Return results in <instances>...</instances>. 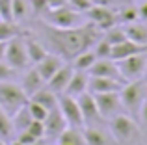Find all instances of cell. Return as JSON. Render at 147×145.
Masks as SVG:
<instances>
[{"label":"cell","mask_w":147,"mask_h":145,"mask_svg":"<svg viewBox=\"0 0 147 145\" xmlns=\"http://www.w3.org/2000/svg\"><path fill=\"white\" fill-rule=\"evenodd\" d=\"M41 30L52 52L61 56L63 60H73L80 52L91 48L102 36V32L91 22L75 26V28H54L45 22Z\"/></svg>","instance_id":"obj_1"},{"label":"cell","mask_w":147,"mask_h":145,"mask_svg":"<svg viewBox=\"0 0 147 145\" xmlns=\"http://www.w3.org/2000/svg\"><path fill=\"white\" fill-rule=\"evenodd\" d=\"M147 97V84L144 80H130L125 82L123 87L119 89V99H121V106L127 108L132 115H138L142 108V102Z\"/></svg>","instance_id":"obj_2"},{"label":"cell","mask_w":147,"mask_h":145,"mask_svg":"<svg viewBox=\"0 0 147 145\" xmlns=\"http://www.w3.org/2000/svg\"><path fill=\"white\" fill-rule=\"evenodd\" d=\"M110 134L117 143H130L140 136V127L130 115L125 113H115L114 117H110Z\"/></svg>","instance_id":"obj_3"},{"label":"cell","mask_w":147,"mask_h":145,"mask_svg":"<svg viewBox=\"0 0 147 145\" xmlns=\"http://www.w3.org/2000/svg\"><path fill=\"white\" fill-rule=\"evenodd\" d=\"M26 102H28V97L19 84H13V80L11 82H0V108L6 113L13 115Z\"/></svg>","instance_id":"obj_4"},{"label":"cell","mask_w":147,"mask_h":145,"mask_svg":"<svg viewBox=\"0 0 147 145\" xmlns=\"http://www.w3.org/2000/svg\"><path fill=\"white\" fill-rule=\"evenodd\" d=\"M45 22L54 28H75V26L84 24L82 21V13L71 9L69 6H61L56 7V9H49L47 13L43 15Z\"/></svg>","instance_id":"obj_5"},{"label":"cell","mask_w":147,"mask_h":145,"mask_svg":"<svg viewBox=\"0 0 147 145\" xmlns=\"http://www.w3.org/2000/svg\"><path fill=\"white\" fill-rule=\"evenodd\" d=\"M117 69H119V76H121L125 82H130V80H138L144 76V72L147 69V54L144 52H138V54H132L125 60H119Z\"/></svg>","instance_id":"obj_6"},{"label":"cell","mask_w":147,"mask_h":145,"mask_svg":"<svg viewBox=\"0 0 147 145\" xmlns=\"http://www.w3.org/2000/svg\"><path fill=\"white\" fill-rule=\"evenodd\" d=\"M4 62L7 65H11L15 71H24L28 69L30 60L26 54V47H24V39L21 36L13 37L6 43V56H4Z\"/></svg>","instance_id":"obj_7"},{"label":"cell","mask_w":147,"mask_h":145,"mask_svg":"<svg viewBox=\"0 0 147 145\" xmlns=\"http://www.w3.org/2000/svg\"><path fill=\"white\" fill-rule=\"evenodd\" d=\"M76 102H78V108H80V112H82V119H84V125H86V127H99V125L102 123V117H100V113H99V108H97L93 93L84 91L82 95L76 97Z\"/></svg>","instance_id":"obj_8"},{"label":"cell","mask_w":147,"mask_h":145,"mask_svg":"<svg viewBox=\"0 0 147 145\" xmlns=\"http://www.w3.org/2000/svg\"><path fill=\"white\" fill-rule=\"evenodd\" d=\"M58 108H60L67 127H76V128L84 127L82 112H80V108H78L76 97H69V95L61 93V97H58Z\"/></svg>","instance_id":"obj_9"},{"label":"cell","mask_w":147,"mask_h":145,"mask_svg":"<svg viewBox=\"0 0 147 145\" xmlns=\"http://www.w3.org/2000/svg\"><path fill=\"white\" fill-rule=\"evenodd\" d=\"M86 19L91 22V24H95L100 32H104V30L112 28V26L117 24V13L115 11H112L108 6H91L90 9L86 11Z\"/></svg>","instance_id":"obj_10"},{"label":"cell","mask_w":147,"mask_h":145,"mask_svg":"<svg viewBox=\"0 0 147 145\" xmlns=\"http://www.w3.org/2000/svg\"><path fill=\"white\" fill-rule=\"evenodd\" d=\"M95 102H97L99 113L102 119H110L115 113H119L121 106V99H119V91H108V93H97L93 95Z\"/></svg>","instance_id":"obj_11"},{"label":"cell","mask_w":147,"mask_h":145,"mask_svg":"<svg viewBox=\"0 0 147 145\" xmlns=\"http://www.w3.org/2000/svg\"><path fill=\"white\" fill-rule=\"evenodd\" d=\"M43 125H45V138H50V140L58 138V136L67 128V123H65V119H63V115H61L58 106L52 108V110H49Z\"/></svg>","instance_id":"obj_12"},{"label":"cell","mask_w":147,"mask_h":145,"mask_svg":"<svg viewBox=\"0 0 147 145\" xmlns=\"http://www.w3.org/2000/svg\"><path fill=\"white\" fill-rule=\"evenodd\" d=\"M123 80L119 78H106V76H90L88 80V91L93 95L108 93V91H119L123 87Z\"/></svg>","instance_id":"obj_13"},{"label":"cell","mask_w":147,"mask_h":145,"mask_svg":"<svg viewBox=\"0 0 147 145\" xmlns=\"http://www.w3.org/2000/svg\"><path fill=\"white\" fill-rule=\"evenodd\" d=\"M73 71L75 69H73L71 63H63V65L47 80V87L50 91H54L56 95L63 93L65 87H67V84H69V80H71V76H73Z\"/></svg>","instance_id":"obj_14"},{"label":"cell","mask_w":147,"mask_h":145,"mask_svg":"<svg viewBox=\"0 0 147 145\" xmlns=\"http://www.w3.org/2000/svg\"><path fill=\"white\" fill-rule=\"evenodd\" d=\"M88 75L90 76H106V78H119V80H123L121 76H119L117 63H115L114 60H110V58H97L95 63L88 69ZM123 82H125V80H123Z\"/></svg>","instance_id":"obj_15"},{"label":"cell","mask_w":147,"mask_h":145,"mask_svg":"<svg viewBox=\"0 0 147 145\" xmlns=\"http://www.w3.org/2000/svg\"><path fill=\"white\" fill-rule=\"evenodd\" d=\"M63 63H65V60L61 58V56H58V54H47L39 63H36L34 67H36V71L41 75V78L45 80V84H47V80H49L58 69H60Z\"/></svg>","instance_id":"obj_16"},{"label":"cell","mask_w":147,"mask_h":145,"mask_svg":"<svg viewBox=\"0 0 147 145\" xmlns=\"http://www.w3.org/2000/svg\"><path fill=\"white\" fill-rule=\"evenodd\" d=\"M144 50H145V47H142V45L134 43V41H130V39H125V41H121V43H117V45H112L110 60L119 62V60H125V58H129V56L138 54V52H144Z\"/></svg>","instance_id":"obj_17"},{"label":"cell","mask_w":147,"mask_h":145,"mask_svg":"<svg viewBox=\"0 0 147 145\" xmlns=\"http://www.w3.org/2000/svg\"><path fill=\"white\" fill-rule=\"evenodd\" d=\"M88 80H90V75L86 71H73V76L65 87L63 95H69V97L82 95L84 91H88Z\"/></svg>","instance_id":"obj_18"},{"label":"cell","mask_w":147,"mask_h":145,"mask_svg":"<svg viewBox=\"0 0 147 145\" xmlns=\"http://www.w3.org/2000/svg\"><path fill=\"white\" fill-rule=\"evenodd\" d=\"M21 87L22 91L26 93V97H32L36 91H39L41 87H45V80L41 78V75L36 71V67H32V69H28L24 72V76H22V82H21Z\"/></svg>","instance_id":"obj_19"},{"label":"cell","mask_w":147,"mask_h":145,"mask_svg":"<svg viewBox=\"0 0 147 145\" xmlns=\"http://www.w3.org/2000/svg\"><path fill=\"white\" fill-rule=\"evenodd\" d=\"M24 47H26V54H28V60L32 65H36V63H39L41 60L45 58V56L49 54L47 47H45L41 41L34 39V37H28V39H24Z\"/></svg>","instance_id":"obj_20"},{"label":"cell","mask_w":147,"mask_h":145,"mask_svg":"<svg viewBox=\"0 0 147 145\" xmlns=\"http://www.w3.org/2000/svg\"><path fill=\"white\" fill-rule=\"evenodd\" d=\"M123 30L127 34V39L134 41L142 47H147V24L136 21V22H130V24H125Z\"/></svg>","instance_id":"obj_21"},{"label":"cell","mask_w":147,"mask_h":145,"mask_svg":"<svg viewBox=\"0 0 147 145\" xmlns=\"http://www.w3.org/2000/svg\"><path fill=\"white\" fill-rule=\"evenodd\" d=\"M28 101H34V102H37V104H41L43 108L52 110V108L58 106V95L54 93V91H50L49 87H41V89L36 91Z\"/></svg>","instance_id":"obj_22"},{"label":"cell","mask_w":147,"mask_h":145,"mask_svg":"<svg viewBox=\"0 0 147 145\" xmlns=\"http://www.w3.org/2000/svg\"><path fill=\"white\" fill-rule=\"evenodd\" d=\"M28 104V102H26ZM22 106L21 110H17V112L11 115V119H13V128H15V132H22V130H26V128L30 127V123H32V115H30V112H28V106Z\"/></svg>","instance_id":"obj_23"},{"label":"cell","mask_w":147,"mask_h":145,"mask_svg":"<svg viewBox=\"0 0 147 145\" xmlns=\"http://www.w3.org/2000/svg\"><path fill=\"white\" fill-rule=\"evenodd\" d=\"M82 134H84V140H86L88 145H110L108 136L99 127H86L82 130Z\"/></svg>","instance_id":"obj_24"},{"label":"cell","mask_w":147,"mask_h":145,"mask_svg":"<svg viewBox=\"0 0 147 145\" xmlns=\"http://www.w3.org/2000/svg\"><path fill=\"white\" fill-rule=\"evenodd\" d=\"M61 143H67V145H88L86 140H84V134L80 128L76 127H67L60 136H58Z\"/></svg>","instance_id":"obj_25"},{"label":"cell","mask_w":147,"mask_h":145,"mask_svg":"<svg viewBox=\"0 0 147 145\" xmlns=\"http://www.w3.org/2000/svg\"><path fill=\"white\" fill-rule=\"evenodd\" d=\"M95 60H97L95 52L91 50V48H88V50L80 52L78 56L73 58V69H75V71H86L88 72V69L95 63Z\"/></svg>","instance_id":"obj_26"},{"label":"cell","mask_w":147,"mask_h":145,"mask_svg":"<svg viewBox=\"0 0 147 145\" xmlns=\"http://www.w3.org/2000/svg\"><path fill=\"white\" fill-rule=\"evenodd\" d=\"M30 13H32L30 0H13L11 2V17H13L15 22H21L24 19H28Z\"/></svg>","instance_id":"obj_27"},{"label":"cell","mask_w":147,"mask_h":145,"mask_svg":"<svg viewBox=\"0 0 147 145\" xmlns=\"http://www.w3.org/2000/svg\"><path fill=\"white\" fill-rule=\"evenodd\" d=\"M15 134V128H13V119H11L9 113H6L2 108H0V140L4 142H9Z\"/></svg>","instance_id":"obj_28"},{"label":"cell","mask_w":147,"mask_h":145,"mask_svg":"<svg viewBox=\"0 0 147 145\" xmlns=\"http://www.w3.org/2000/svg\"><path fill=\"white\" fill-rule=\"evenodd\" d=\"M17 36H21V30H19L17 22L0 19V41H9Z\"/></svg>","instance_id":"obj_29"},{"label":"cell","mask_w":147,"mask_h":145,"mask_svg":"<svg viewBox=\"0 0 147 145\" xmlns=\"http://www.w3.org/2000/svg\"><path fill=\"white\" fill-rule=\"evenodd\" d=\"M102 37L110 45H117V43H121V41L127 39V34H125V30H123V28H119V26L115 24V26H112V28L104 30V36Z\"/></svg>","instance_id":"obj_30"},{"label":"cell","mask_w":147,"mask_h":145,"mask_svg":"<svg viewBox=\"0 0 147 145\" xmlns=\"http://www.w3.org/2000/svg\"><path fill=\"white\" fill-rule=\"evenodd\" d=\"M117 21L123 22V24H130V22L140 21V19H138V7H134V6L121 7V11L117 13Z\"/></svg>","instance_id":"obj_31"},{"label":"cell","mask_w":147,"mask_h":145,"mask_svg":"<svg viewBox=\"0 0 147 145\" xmlns=\"http://www.w3.org/2000/svg\"><path fill=\"white\" fill-rule=\"evenodd\" d=\"M91 50L95 52V56L97 58H110V52H112V45L108 43L106 39H104L102 36H100V39L97 41V43L93 45V48Z\"/></svg>","instance_id":"obj_32"},{"label":"cell","mask_w":147,"mask_h":145,"mask_svg":"<svg viewBox=\"0 0 147 145\" xmlns=\"http://www.w3.org/2000/svg\"><path fill=\"white\" fill-rule=\"evenodd\" d=\"M26 106H28V112H30V115H32V119L45 121V117H47V113H49L47 108H43L41 104H37V102H34V101H30Z\"/></svg>","instance_id":"obj_33"},{"label":"cell","mask_w":147,"mask_h":145,"mask_svg":"<svg viewBox=\"0 0 147 145\" xmlns=\"http://www.w3.org/2000/svg\"><path fill=\"white\" fill-rule=\"evenodd\" d=\"M30 9H32L34 15L43 17L49 11V4H47V0H30Z\"/></svg>","instance_id":"obj_34"},{"label":"cell","mask_w":147,"mask_h":145,"mask_svg":"<svg viewBox=\"0 0 147 145\" xmlns=\"http://www.w3.org/2000/svg\"><path fill=\"white\" fill-rule=\"evenodd\" d=\"M67 6L71 7V9L78 11V13H86V11L90 9L91 6H95V4L91 2V0H69Z\"/></svg>","instance_id":"obj_35"},{"label":"cell","mask_w":147,"mask_h":145,"mask_svg":"<svg viewBox=\"0 0 147 145\" xmlns=\"http://www.w3.org/2000/svg\"><path fill=\"white\" fill-rule=\"evenodd\" d=\"M15 71L11 65H7L6 62H0V82H11L15 78Z\"/></svg>","instance_id":"obj_36"},{"label":"cell","mask_w":147,"mask_h":145,"mask_svg":"<svg viewBox=\"0 0 147 145\" xmlns=\"http://www.w3.org/2000/svg\"><path fill=\"white\" fill-rule=\"evenodd\" d=\"M26 130H28L36 140L45 138V125H43V121H36V119H34L32 123H30V127L26 128Z\"/></svg>","instance_id":"obj_37"},{"label":"cell","mask_w":147,"mask_h":145,"mask_svg":"<svg viewBox=\"0 0 147 145\" xmlns=\"http://www.w3.org/2000/svg\"><path fill=\"white\" fill-rule=\"evenodd\" d=\"M11 2L13 0H0V19H4V21H13V17H11Z\"/></svg>","instance_id":"obj_38"},{"label":"cell","mask_w":147,"mask_h":145,"mask_svg":"<svg viewBox=\"0 0 147 145\" xmlns=\"http://www.w3.org/2000/svg\"><path fill=\"white\" fill-rule=\"evenodd\" d=\"M138 19L147 22V0H142V4L138 6Z\"/></svg>","instance_id":"obj_39"},{"label":"cell","mask_w":147,"mask_h":145,"mask_svg":"<svg viewBox=\"0 0 147 145\" xmlns=\"http://www.w3.org/2000/svg\"><path fill=\"white\" fill-rule=\"evenodd\" d=\"M69 0H47L49 4V9H56V7H61V6H67Z\"/></svg>","instance_id":"obj_40"},{"label":"cell","mask_w":147,"mask_h":145,"mask_svg":"<svg viewBox=\"0 0 147 145\" xmlns=\"http://www.w3.org/2000/svg\"><path fill=\"white\" fill-rule=\"evenodd\" d=\"M138 115L142 117L144 123H147V97L144 99V102H142V108H140V113H138Z\"/></svg>","instance_id":"obj_41"},{"label":"cell","mask_w":147,"mask_h":145,"mask_svg":"<svg viewBox=\"0 0 147 145\" xmlns=\"http://www.w3.org/2000/svg\"><path fill=\"white\" fill-rule=\"evenodd\" d=\"M6 43L7 41H0V62H4V56H6Z\"/></svg>","instance_id":"obj_42"},{"label":"cell","mask_w":147,"mask_h":145,"mask_svg":"<svg viewBox=\"0 0 147 145\" xmlns=\"http://www.w3.org/2000/svg\"><path fill=\"white\" fill-rule=\"evenodd\" d=\"M93 4H97V6H110L112 0H91Z\"/></svg>","instance_id":"obj_43"},{"label":"cell","mask_w":147,"mask_h":145,"mask_svg":"<svg viewBox=\"0 0 147 145\" xmlns=\"http://www.w3.org/2000/svg\"><path fill=\"white\" fill-rule=\"evenodd\" d=\"M30 145H47V138H39V140H36L34 143H30Z\"/></svg>","instance_id":"obj_44"},{"label":"cell","mask_w":147,"mask_h":145,"mask_svg":"<svg viewBox=\"0 0 147 145\" xmlns=\"http://www.w3.org/2000/svg\"><path fill=\"white\" fill-rule=\"evenodd\" d=\"M9 145H22V143H21V142H17V140H15V142H11Z\"/></svg>","instance_id":"obj_45"},{"label":"cell","mask_w":147,"mask_h":145,"mask_svg":"<svg viewBox=\"0 0 147 145\" xmlns=\"http://www.w3.org/2000/svg\"><path fill=\"white\" fill-rule=\"evenodd\" d=\"M144 76H145V84H147V69H145V72H144Z\"/></svg>","instance_id":"obj_46"},{"label":"cell","mask_w":147,"mask_h":145,"mask_svg":"<svg viewBox=\"0 0 147 145\" xmlns=\"http://www.w3.org/2000/svg\"><path fill=\"white\" fill-rule=\"evenodd\" d=\"M0 145H7L6 142H4V140H0Z\"/></svg>","instance_id":"obj_47"},{"label":"cell","mask_w":147,"mask_h":145,"mask_svg":"<svg viewBox=\"0 0 147 145\" xmlns=\"http://www.w3.org/2000/svg\"><path fill=\"white\" fill-rule=\"evenodd\" d=\"M58 145H67V143H61V142H58Z\"/></svg>","instance_id":"obj_48"},{"label":"cell","mask_w":147,"mask_h":145,"mask_svg":"<svg viewBox=\"0 0 147 145\" xmlns=\"http://www.w3.org/2000/svg\"><path fill=\"white\" fill-rule=\"evenodd\" d=\"M145 54H147V47H145Z\"/></svg>","instance_id":"obj_49"}]
</instances>
